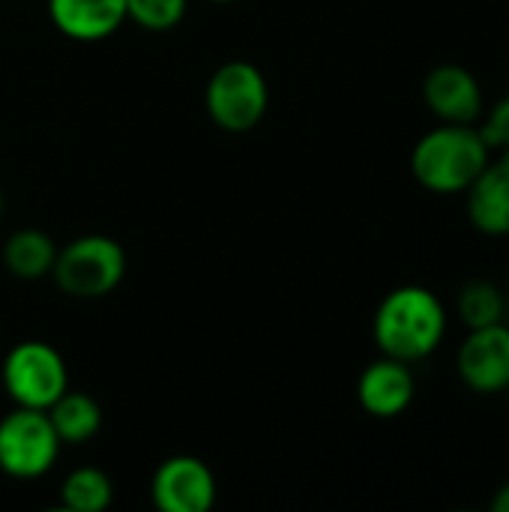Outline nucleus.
<instances>
[{
    "instance_id": "f257e3e1",
    "label": "nucleus",
    "mask_w": 509,
    "mask_h": 512,
    "mask_svg": "<svg viewBox=\"0 0 509 512\" xmlns=\"http://www.w3.org/2000/svg\"><path fill=\"white\" fill-rule=\"evenodd\" d=\"M372 333L384 357L417 363L435 354L444 342L447 312L429 288L402 285L381 300Z\"/></svg>"
},
{
    "instance_id": "f03ea898",
    "label": "nucleus",
    "mask_w": 509,
    "mask_h": 512,
    "mask_svg": "<svg viewBox=\"0 0 509 512\" xmlns=\"http://www.w3.org/2000/svg\"><path fill=\"white\" fill-rule=\"evenodd\" d=\"M489 153L492 147L480 129L471 123H444L417 141L411 153V171L429 192L456 195L480 177V171L489 165Z\"/></svg>"
},
{
    "instance_id": "7ed1b4c3",
    "label": "nucleus",
    "mask_w": 509,
    "mask_h": 512,
    "mask_svg": "<svg viewBox=\"0 0 509 512\" xmlns=\"http://www.w3.org/2000/svg\"><path fill=\"white\" fill-rule=\"evenodd\" d=\"M51 276L63 294L78 300H99L123 282L126 252L105 234H84L57 249Z\"/></svg>"
},
{
    "instance_id": "20e7f679",
    "label": "nucleus",
    "mask_w": 509,
    "mask_h": 512,
    "mask_svg": "<svg viewBox=\"0 0 509 512\" xmlns=\"http://www.w3.org/2000/svg\"><path fill=\"white\" fill-rule=\"evenodd\" d=\"M204 105L219 129L249 132L267 114L270 105L267 78L249 60H228L210 75L204 90Z\"/></svg>"
},
{
    "instance_id": "39448f33",
    "label": "nucleus",
    "mask_w": 509,
    "mask_h": 512,
    "mask_svg": "<svg viewBox=\"0 0 509 512\" xmlns=\"http://www.w3.org/2000/svg\"><path fill=\"white\" fill-rule=\"evenodd\" d=\"M3 387L9 399L21 408L48 411L66 390L69 375L57 348L48 342H18L3 360Z\"/></svg>"
},
{
    "instance_id": "423d86ee",
    "label": "nucleus",
    "mask_w": 509,
    "mask_h": 512,
    "mask_svg": "<svg viewBox=\"0 0 509 512\" xmlns=\"http://www.w3.org/2000/svg\"><path fill=\"white\" fill-rule=\"evenodd\" d=\"M60 447L63 444L45 411L15 405V411L0 420V471L15 480L48 474Z\"/></svg>"
},
{
    "instance_id": "0eeeda50",
    "label": "nucleus",
    "mask_w": 509,
    "mask_h": 512,
    "mask_svg": "<svg viewBox=\"0 0 509 512\" xmlns=\"http://www.w3.org/2000/svg\"><path fill=\"white\" fill-rule=\"evenodd\" d=\"M150 495L162 512H207L216 504V477L195 456H171L156 468Z\"/></svg>"
},
{
    "instance_id": "6e6552de",
    "label": "nucleus",
    "mask_w": 509,
    "mask_h": 512,
    "mask_svg": "<svg viewBox=\"0 0 509 512\" xmlns=\"http://www.w3.org/2000/svg\"><path fill=\"white\" fill-rule=\"evenodd\" d=\"M459 378L474 393H501L509 390V324H489L468 330L456 354Z\"/></svg>"
},
{
    "instance_id": "1a4fd4ad",
    "label": "nucleus",
    "mask_w": 509,
    "mask_h": 512,
    "mask_svg": "<svg viewBox=\"0 0 509 512\" xmlns=\"http://www.w3.org/2000/svg\"><path fill=\"white\" fill-rule=\"evenodd\" d=\"M423 99L444 123H474L483 111V90L471 69L459 63L435 66L423 81Z\"/></svg>"
},
{
    "instance_id": "9d476101",
    "label": "nucleus",
    "mask_w": 509,
    "mask_h": 512,
    "mask_svg": "<svg viewBox=\"0 0 509 512\" xmlns=\"http://www.w3.org/2000/svg\"><path fill=\"white\" fill-rule=\"evenodd\" d=\"M414 390H417V384H414L408 363L381 357V360L369 363L366 372L360 375L357 399L366 414L390 420V417H399L402 411H408V405L414 402Z\"/></svg>"
},
{
    "instance_id": "9b49d317",
    "label": "nucleus",
    "mask_w": 509,
    "mask_h": 512,
    "mask_svg": "<svg viewBox=\"0 0 509 512\" xmlns=\"http://www.w3.org/2000/svg\"><path fill=\"white\" fill-rule=\"evenodd\" d=\"M471 225L489 237L509 234V150L480 171V177L465 189Z\"/></svg>"
},
{
    "instance_id": "f8f14e48",
    "label": "nucleus",
    "mask_w": 509,
    "mask_h": 512,
    "mask_svg": "<svg viewBox=\"0 0 509 512\" xmlns=\"http://www.w3.org/2000/svg\"><path fill=\"white\" fill-rule=\"evenodd\" d=\"M54 27L75 42H99L126 21V0H48Z\"/></svg>"
},
{
    "instance_id": "ddd939ff",
    "label": "nucleus",
    "mask_w": 509,
    "mask_h": 512,
    "mask_svg": "<svg viewBox=\"0 0 509 512\" xmlns=\"http://www.w3.org/2000/svg\"><path fill=\"white\" fill-rule=\"evenodd\" d=\"M54 258H57V243L39 228H21L3 246L6 270L24 282H36V279L51 276Z\"/></svg>"
},
{
    "instance_id": "4468645a",
    "label": "nucleus",
    "mask_w": 509,
    "mask_h": 512,
    "mask_svg": "<svg viewBox=\"0 0 509 512\" xmlns=\"http://www.w3.org/2000/svg\"><path fill=\"white\" fill-rule=\"evenodd\" d=\"M45 414L60 444H87L102 429V408L90 393L66 390Z\"/></svg>"
},
{
    "instance_id": "2eb2a0df",
    "label": "nucleus",
    "mask_w": 509,
    "mask_h": 512,
    "mask_svg": "<svg viewBox=\"0 0 509 512\" xmlns=\"http://www.w3.org/2000/svg\"><path fill=\"white\" fill-rule=\"evenodd\" d=\"M60 501L72 512H102L114 501V486L99 468H78L60 486Z\"/></svg>"
},
{
    "instance_id": "dca6fc26",
    "label": "nucleus",
    "mask_w": 509,
    "mask_h": 512,
    "mask_svg": "<svg viewBox=\"0 0 509 512\" xmlns=\"http://www.w3.org/2000/svg\"><path fill=\"white\" fill-rule=\"evenodd\" d=\"M507 309V297L492 282H468L459 291V318L468 330L501 324Z\"/></svg>"
},
{
    "instance_id": "f3484780",
    "label": "nucleus",
    "mask_w": 509,
    "mask_h": 512,
    "mask_svg": "<svg viewBox=\"0 0 509 512\" xmlns=\"http://www.w3.org/2000/svg\"><path fill=\"white\" fill-rule=\"evenodd\" d=\"M189 0H126V18H132L138 27L162 33L183 21Z\"/></svg>"
},
{
    "instance_id": "a211bd4d",
    "label": "nucleus",
    "mask_w": 509,
    "mask_h": 512,
    "mask_svg": "<svg viewBox=\"0 0 509 512\" xmlns=\"http://www.w3.org/2000/svg\"><path fill=\"white\" fill-rule=\"evenodd\" d=\"M480 135L486 138L489 147H495V150H509V96L495 105V111L489 114V120H486V126L480 129Z\"/></svg>"
},
{
    "instance_id": "6ab92c4d",
    "label": "nucleus",
    "mask_w": 509,
    "mask_h": 512,
    "mask_svg": "<svg viewBox=\"0 0 509 512\" xmlns=\"http://www.w3.org/2000/svg\"><path fill=\"white\" fill-rule=\"evenodd\" d=\"M489 507H492V512H509V483H504V486L495 492V498L489 501Z\"/></svg>"
},
{
    "instance_id": "aec40b11",
    "label": "nucleus",
    "mask_w": 509,
    "mask_h": 512,
    "mask_svg": "<svg viewBox=\"0 0 509 512\" xmlns=\"http://www.w3.org/2000/svg\"><path fill=\"white\" fill-rule=\"evenodd\" d=\"M504 324H509V300H507V309H504Z\"/></svg>"
},
{
    "instance_id": "412c9836",
    "label": "nucleus",
    "mask_w": 509,
    "mask_h": 512,
    "mask_svg": "<svg viewBox=\"0 0 509 512\" xmlns=\"http://www.w3.org/2000/svg\"><path fill=\"white\" fill-rule=\"evenodd\" d=\"M0 213H3V192H0Z\"/></svg>"
},
{
    "instance_id": "4be33fe9",
    "label": "nucleus",
    "mask_w": 509,
    "mask_h": 512,
    "mask_svg": "<svg viewBox=\"0 0 509 512\" xmlns=\"http://www.w3.org/2000/svg\"><path fill=\"white\" fill-rule=\"evenodd\" d=\"M213 3H234V0H213Z\"/></svg>"
}]
</instances>
